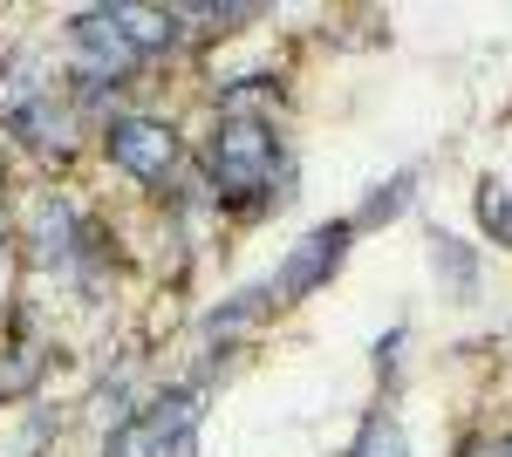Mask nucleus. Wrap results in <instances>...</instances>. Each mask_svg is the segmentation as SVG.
Wrapping results in <instances>:
<instances>
[{
    "label": "nucleus",
    "instance_id": "obj_1",
    "mask_svg": "<svg viewBox=\"0 0 512 457\" xmlns=\"http://www.w3.org/2000/svg\"><path fill=\"white\" fill-rule=\"evenodd\" d=\"M280 178V144L267 116H226L205 144V185L226 205H260Z\"/></svg>",
    "mask_w": 512,
    "mask_h": 457
},
{
    "label": "nucleus",
    "instance_id": "obj_2",
    "mask_svg": "<svg viewBox=\"0 0 512 457\" xmlns=\"http://www.w3.org/2000/svg\"><path fill=\"white\" fill-rule=\"evenodd\" d=\"M110 157H117L137 185H171L178 164H185L178 130L158 123V116H117V123H110Z\"/></svg>",
    "mask_w": 512,
    "mask_h": 457
},
{
    "label": "nucleus",
    "instance_id": "obj_3",
    "mask_svg": "<svg viewBox=\"0 0 512 457\" xmlns=\"http://www.w3.org/2000/svg\"><path fill=\"white\" fill-rule=\"evenodd\" d=\"M205 403H212L205 382H178V389H164L158 403H151V417L130 430L137 451H144V457H192V437H198V423H205Z\"/></svg>",
    "mask_w": 512,
    "mask_h": 457
},
{
    "label": "nucleus",
    "instance_id": "obj_4",
    "mask_svg": "<svg viewBox=\"0 0 512 457\" xmlns=\"http://www.w3.org/2000/svg\"><path fill=\"white\" fill-rule=\"evenodd\" d=\"M349 239H355V226H349V219H335V226L301 232V239L287 246V260H280L274 294H280V301H301V294L328 287V280L342 273V260H349Z\"/></svg>",
    "mask_w": 512,
    "mask_h": 457
},
{
    "label": "nucleus",
    "instance_id": "obj_5",
    "mask_svg": "<svg viewBox=\"0 0 512 457\" xmlns=\"http://www.w3.org/2000/svg\"><path fill=\"white\" fill-rule=\"evenodd\" d=\"M103 14H110V28L137 48V62H144V55H171V48H178V14H171V7L117 0V7H103Z\"/></svg>",
    "mask_w": 512,
    "mask_h": 457
},
{
    "label": "nucleus",
    "instance_id": "obj_6",
    "mask_svg": "<svg viewBox=\"0 0 512 457\" xmlns=\"http://www.w3.org/2000/svg\"><path fill=\"white\" fill-rule=\"evenodd\" d=\"M7 130H14L35 157H48V164H55V157H69V110H62V103H48V96L14 103V110H7Z\"/></svg>",
    "mask_w": 512,
    "mask_h": 457
},
{
    "label": "nucleus",
    "instance_id": "obj_7",
    "mask_svg": "<svg viewBox=\"0 0 512 457\" xmlns=\"http://www.w3.org/2000/svg\"><path fill=\"white\" fill-rule=\"evenodd\" d=\"M28 232H35V253L48 260V273H55V267H62V273L76 267L82 226H76V212H69L62 198H41V205H35V226H28Z\"/></svg>",
    "mask_w": 512,
    "mask_h": 457
},
{
    "label": "nucleus",
    "instance_id": "obj_8",
    "mask_svg": "<svg viewBox=\"0 0 512 457\" xmlns=\"http://www.w3.org/2000/svg\"><path fill=\"white\" fill-rule=\"evenodd\" d=\"M274 307H280L274 287H246V294H233V301H219L205 314V342H239V335H253V321H267Z\"/></svg>",
    "mask_w": 512,
    "mask_h": 457
},
{
    "label": "nucleus",
    "instance_id": "obj_9",
    "mask_svg": "<svg viewBox=\"0 0 512 457\" xmlns=\"http://www.w3.org/2000/svg\"><path fill=\"white\" fill-rule=\"evenodd\" d=\"M349 457H410V437H403V423L390 410H376V417L362 423V437H355Z\"/></svg>",
    "mask_w": 512,
    "mask_h": 457
},
{
    "label": "nucleus",
    "instance_id": "obj_10",
    "mask_svg": "<svg viewBox=\"0 0 512 457\" xmlns=\"http://www.w3.org/2000/svg\"><path fill=\"white\" fill-rule=\"evenodd\" d=\"M410 191H417V171H396L390 185H383L369 205H362V212H355V226H383V219H396V212L410 205Z\"/></svg>",
    "mask_w": 512,
    "mask_h": 457
},
{
    "label": "nucleus",
    "instance_id": "obj_11",
    "mask_svg": "<svg viewBox=\"0 0 512 457\" xmlns=\"http://www.w3.org/2000/svg\"><path fill=\"white\" fill-rule=\"evenodd\" d=\"M431 260H444V280H451V294H472V253L451 239V232H431Z\"/></svg>",
    "mask_w": 512,
    "mask_h": 457
},
{
    "label": "nucleus",
    "instance_id": "obj_12",
    "mask_svg": "<svg viewBox=\"0 0 512 457\" xmlns=\"http://www.w3.org/2000/svg\"><path fill=\"white\" fill-rule=\"evenodd\" d=\"M478 226L492 232L499 246H512V198H506V185H478Z\"/></svg>",
    "mask_w": 512,
    "mask_h": 457
},
{
    "label": "nucleus",
    "instance_id": "obj_13",
    "mask_svg": "<svg viewBox=\"0 0 512 457\" xmlns=\"http://www.w3.org/2000/svg\"><path fill=\"white\" fill-rule=\"evenodd\" d=\"M7 287H14V246L0 239V301H7Z\"/></svg>",
    "mask_w": 512,
    "mask_h": 457
},
{
    "label": "nucleus",
    "instance_id": "obj_14",
    "mask_svg": "<svg viewBox=\"0 0 512 457\" xmlns=\"http://www.w3.org/2000/svg\"><path fill=\"white\" fill-rule=\"evenodd\" d=\"M472 457H512V437H499V444H478Z\"/></svg>",
    "mask_w": 512,
    "mask_h": 457
}]
</instances>
